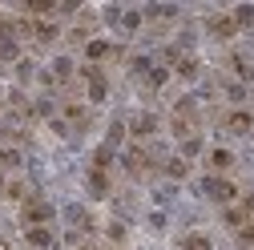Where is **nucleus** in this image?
Returning <instances> with one entry per match:
<instances>
[{
  "mask_svg": "<svg viewBox=\"0 0 254 250\" xmlns=\"http://www.w3.org/2000/svg\"><path fill=\"white\" fill-rule=\"evenodd\" d=\"M53 214H57V206L45 202V198H24V202H20V222H24V230H28V226H49Z\"/></svg>",
  "mask_w": 254,
  "mask_h": 250,
  "instance_id": "1",
  "label": "nucleus"
},
{
  "mask_svg": "<svg viewBox=\"0 0 254 250\" xmlns=\"http://www.w3.org/2000/svg\"><path fill=\"white\" fill-rule=\"evenodd\" d=\"M202 194H206L210 202H218V206H230V202L238 198V186H234L230 178H218V174H210V178L202 182Z\"/></svg>",
  "mask_w": 254,
  "mask_h": 250,
  "instance_id": "2",
  "label": "nucleus"
},
{
  "mask_svg": "<svg viewBox=\"0 0 254 250\" xmlns=\"http://www.w3.org/2000/svg\"><path fill=\"white\" fill-rule=\"evenodd\" d=\"M222 129H226V133H234V137H246V133L254 129V113H250L246 105L226 109V113H222Z\"/></svg>",
  "mask_w": 254,
  "mask_h": 250,
  "instance_id": "3",
  "label": "nucleus"
},
{
  "mask_svg": "<svg viewBox=\"0 0 254 250\" xmlns=\"http://www.w3.org/2000/svg\"><path fill=\"white\" fill-rule=\"evenodd\" d=\"M121 166H125V174H129V178H145V174L153 170V158H149L141 145H129V149L121 153Z\"/></svg>",
  "mask_w": 254,
  "mask_h": 250,
  "instance_id": "4",
  "label": "nucleus"
},
{
  "mask_svg": "<svg viewBox=\"0 0 254 250\" xmlns=\"http://www.w3.org/2000/svg\"><path fill=\"white\" fill-rule=\"evenodd\" d=\"M81 77H85V85H89V101L101 105V101L109 97V81H105V73H101L97 65H81Z\"/></svg>",
  "mask_w": 254,
  "mask_h": 250,
  "instance_id": "5",
  "label": "nucleus"
},
{
  "mask_svg": "<svg viewBox=\"0 0 254 250\" xmlns=\"http://www.w3.org/2000/svg\"><path fill=\"white\" fill-rule=\"evenodd\" d=\"M206 33L214 41H230V37H238V24L230 20V12H214V16H206Z\"/></svg>",
  "mask_w": 254,
  "mask_h": 250,
  "instance_id": "6",
  "label": "nucleus"
},
{
  "mask_svg": "<svg viewBox=\"0 0 254 250\" xmlns=\"http://www.w3.org/2000/svg\"><path fill=\"white\" fill-rule=\"evenodd\" d=\"M125 129H129V137L145 141V137H153V133H157V117H153V113H137L129 125H125Z\"/></svg>",
  "mask_w": 254,
  "mask_h": 250,
  "instance_id": "7",
  "label": "nucleus"
},
{
  "mask_svg": "<svg viewBox=\"0 0 254 250\" xmlns=\"http://www.w3.org/2000/svg\"><path fill=\"white\" fill-rule=\"evenodd\" d=\"M85 57H89V65H97V61H105V57H117V45L105 41V37H93L85 45Z\"/></svg>",
  "mask_w": 254,
  "mask_h": 250,
  "instance_id": "8",
  "label": "nucleus"
},
{
  "mask_svg": "<svg viewBox=\"0 0 254 250\" xmlns=\"http://www.w3.org/2000/svg\"><path fill=\"white\" fill-rule=\"evenodd\" d=\"M28 37H33L37 45H53L61 37V28H57V20H33V33Z\"/></svg>",
  "mask_w": 254,
  "mask_h": 250,
  "instance_id": "9",
  "label": "nucleus"
},
{
  "mask_svg": "<svg viewBox=\"0 0 254 250\" xmlns=\"http://www.w3.org/2000/svg\"><path fill=\"white\" fill-rule=\"evenodd\" d=\"M24 242L33 246V250H49L53 246V226H28L24 230Z\"/></svg>",
  "mask_w": 254,
  "mask_h": 250,
  "instance_id": "10",
  "label": "nucleus"
},
{
  "mask_svg": "<svg viewBox=\"0 0 254 250\" xmlns=\"http://www.w3.org/2000/svg\"><path fill=\"white\" fill-rule=\"evenodd\" d=\"M206 166H210V170L222 178V174H226V170L234 166V153H230V149H210V153H206Z\"/></svg>",
  "mask_w": 254,
  "mask_h": 250,
  "instance_id": "11",
  "label": "nucleus"
},
{
  "mask_svg": "<svg viewBox=\"0 0 254 250\" xmlns=\"http://www.w3.org/2000/svg\"><path fill=\"white\" fill-rule=\"evenodd\" d=\"M178 250H214V242H210L202 230H186V234L178 238Z\"/></svg>",
  "mask_w": 254,
  "mask_h": 250,
  "instance_id": "12",
  "label": "nucleus"
},
{
  "mask_svg": "<svg viewBox=\"0 0 254 250\" xmlns=\"http://www.w3.org/2000/svg\"><path fill=\"white\" fill-rule=\"evenodd\" d=\"M61 113H65V121L77 125V129H81V125H89V105H81V101H65V109H61Z\"/></svg>",
  "mask_w": 254,
  "mask_h": 250,
  "instance_id": "13",
  "label": "nucleus"
},
{
  "mask_svg": "<svg viewBox=\"0 0 254 250\" xmlns=\"http://www.w3.org/2000/svg\"><path fill=\"white\" fill-rule=\"evenodd\" d=\"M174 73H178L182 81H194V77H198V57H190V53H186V57H174Z\"/></svg>",
  "mask_w": 254,
  "mask_h": 250,
  "instance_id": "14",
  "label": "nucleus"
},
{
  "mask_svg": "<svg viewBox=\"0 0 254 250\" xmlns=\"http://www.w3.org/2000/svg\"><path fill=\"white\" fill-rule=\"evenodd\" d=\"M69 77H73V61H69V57H57V61H53V69H49V77H45V81H57V85H65Z\"/></svg>",
  "mask_w": 254,
  "mask_h": 250,
  "instance_id": "15",
  "label": "nucleus"
},
{
  "mask_svg": "<svg viewBox=\"0 0 254 250\" xmlns=\"http://www.w3.org/2000/svg\"><path fill=\"white\" fill-rule=\"evenodd\" d=\"M89 190L93 198H109V170H89Z\"/></svg>",
  "mask_w": 254,
  "mask_h": 250,
  "instance_id": "16",
  "label": "nucleus"
},
{
  "mask_svg": "<svg viewBox=\"0 0 254 250\" xmlns=\"http://www.w3.org/2000/svg\"><path fill=\"white\" fill-rule=\"evenodd\" d=\"M16 170H20V149L0 145V174H16Z\"/></svg>",
  "mask_w": 254,
  "mask_h": 250,
  "instance_id": "17",
  "label": "nucleus"
},
{
  "mask_svg": "<svg viewBox=\"0 0 254 250\" xmlns=\"http://www.w3.org/2000/svg\"><path fill=\"white\" fill-rule=\"evenodd\" d=\"M222 218H226V226H230V230H242V226L250 222V214H246L242 206H226V214H222Z\"/></svg>",
  "mask_w": 254,
  "mask_h": 250,
  "instance_id": "18",
  "label": "nucleus"
},
{
  "mask_svg": "<svg viewBox=\"0 0 254 250\" xmlns=\"http://www.w3.org/2000/svg\"><path fill=\"white\" fill-rule=\"evenodd\" d=\"M113 166V145H97V153H93V170H109Z\"/></svg>",
  "mask_w": 254,
  "mask_h": 250,
  "instance_id": "19",
  "label": "nucleus"
},
{
  "mask_svg": "<svg viewBox=\"0 0 254 250\" xmlns=\"http://www.w3.org/2000/svg\"><path fill=\"white\" fill-rule=\"evenodd\" d=\"M166 174H170L174 182H182V178L190 174V162H186V158H170V162H166Z\"/></svg>",
  "mask_w": 254,
  "mask_h": 250,
  "instance_id": "20",
  "label": "nucleus"
},
{
  "mask_svg": "<svg viewBox=\"0 0 254 250\" xmlns=\"http://www.w3.org/2000/svg\"><path fill=\"white\" fill-rule=\"evenodd\" d=\"M230 20L238 24V33H242L246 24H254V8H250V4H242V8H234V12H230Z\"/></svg>",
  "mask_w": 254,
  "mask_h": 250,
  "instance_id": "21",
  "label": "nucleus"
},
{
  "mask_svg": "<svg viewBox=\"0 0 254 250\" xmlns=\"http://www.w3.org/2000/svg\"><path fill=\"white\" fill-rule=\"evenodd\" d=\"M230 69H234L242 81H250V77H254V69H250V61H246V57H230Z\"/></svg>",
  "mask_w": 254,
  "mask_h": 250,
  "instance_id": "22",
  "label": "nucleus"
},
{
  "mask_svg": "<svg viewBox=\"0 0 254 250\" xmlns=\"http://www.w3.org/2000/svg\"><path fill=\"white\" fill-rule=\"evenodd\" d=\"M234 238H238V246H254V222H246L242 230H234Z\"/></svg>",
  "mask_w": 254,
  "mask_h": 250,
  "instance_id": "23",
  "label": "nucleus"
},
{
  "mask_svg": "<svg viewBox=\"0 0 254 250\" xmlns=\"http://www.w3.org/2000/svg\"><path fill=\"white\" fill-rule=\"evenodd\" d=\"M198 149H202V141H198V137H186V141H182V158H194Z\"/></svg>",
  "mask_w": 254,
  "mask_h": 250,
  "instance_id": "24",
  "label": "nucleus"
},
{
  "mask_svg": "<svg viewBox=\"0 0 254 250\" xmlns=\"http://www.w3.org/2000/svg\"><path fill=\"white\" fill-rule=\"evenodd\" d=\"M141 20H145L141 12H121V24H125V28H129V33H133V28H137Z\"/></svg>",
  "mask_w": 254,
  "mask_h": 250,
  "instance_id": "25",
  "label": "nucleus"
},
{
  "mask_svg": "<svg viewBox=\"0 0 254 250\" xmlns=\"http://www.w3.org/2000/svg\"><path fill=\"white\" fill-rule=\"evenodd\" d=\"M109 238H113V242H125V226L113 222V226H109Z\"/></svg>",
  "mask_w": 254,
  "mask_h": 250,
  "instance_id": "26",
  "label": "nucleus"
},
{
  "mask_svg": "<svg viewBox=\"0 0 254 250\" xmlns=\"http://www.w3.org/2000/svg\"><path fill=\"white\" fill-rule=\"evenodd\" d=\"M242 210H246V214H254V194H246V202H242Z\"/></svg>",
  "mask_w": 254,
  "mask_h": 250,
  "instance_id": "27",
  "label": "nucleus"
}]
</instances>
